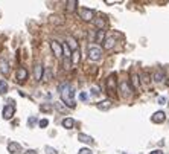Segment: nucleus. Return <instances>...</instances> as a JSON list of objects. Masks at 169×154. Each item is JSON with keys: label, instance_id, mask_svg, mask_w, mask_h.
Here are the masks:
<instances>
[{"label": "nucleus", "instance_id": "f704fd0d", "mask_svg": "<svg viewBox=\"0 0 169 154\" xmlns=\"http://www.w3.org/2000/svg\"><path fill=\"white\" fill-rule=\"evenodd\" d=\"M165 102H166V99H165L163 96H160V98H158V104H165Z\"/></svg>", "mask_w": 169, "mask_h": 154}, {"label": "nucleus", "instance_id": "5701e85b", "mask_svg": "<svg viewBox=\"0 0 169 154\" xmlns=\"http://www.w3.org/2000/svg\"><path fill=\"white\" fill-rule=\"evenodd\" d=\"M40 108H41V112H44V113H49V112H52V105L50 104H41L40 105Z\"/></svg>", "mask_w": 169, "mask_h": 154}, {"label": "nucleus", "instance_id": "423d86ee", "mask_svg": "<svg viewBox=\"0 0 169 154\" xmlns=\"http://www.w3.org/2000/svg\"><path fill=\"white\" fill-rule=\"evenodd\" d=\"M119 90H120V95H122L124 98H128V96H131L132 95V89L130 87V84L125 82V81L119 84Z\"/></svg>", "mask_w": 169, "mask_h": 154}, {"label": "nucleus", "instance_id": "6e6552de", "mask_svg": "<svg viewBox=\"0 0 169 154\" xmlns=\"http://www.w3.org/2000/svg\"><path fill=\"white\" fill-rule=\"evenodd\" d=\"M116 84H117L116 75H110V77H108V81H107V89H108L110 92H116V90H117Z\"/></svg>", "mask_w": 169, "mask_h": 154}, {"label": "nucleus", "instance_id": "a878e982", "mask_svg": "<svg viewBox=\"0 0 169 154\" xmlns=\"http://www.w3.org/2000/svg\"><path fill=\"white\" fill-rule=\"evenodd\" d=\"M132 82H134V87L139 89V77L137 75H132Z\"/></svg>", "mask_w": 169, "mask_h": 154}, {"label": "nucleus", "instance_id": "b1692460", "mask_svg": "<svg viewBox=\"0 0 169 154\" xmlns=\"http://www.w3.org/2000/svg\"><path fill=\"white\" fill-rule=\"evenodd\" d=\"M94 23H96V26L99 28V31H104V28H105V21H104V20H102V19H96Z\"/></svg>", "mask_w": 169, "mask_h": 154}, {"label": "nucleus", "instance_id": "6ab92c4d", "mask_svg": "<svg viewBox=\"0 0 169 154\" xmlns=\"http://www.w3.org/2000/svg\"><path fill=\"white\" fill-rule=\"evenodd\" d=\"M163 79H165V72H163V70L155 72V75H154V81H155V82H162Z\"/></svg>", "mask_w": 169, "mask_h": 154}, {"label": "nucleus", "instance_id": "7ed1b4c3", "mask_svg": "<svg viewBox=\"0 0 169 154\" xmlns=\"http://www.w3.org/2000/svg\"><path fill=\"white\" fill-rule=\"evenodd\" d=\"M11 104H8V105H5L3 107V112H2V116H3V119H11L12 116H14V113H15V105L12 104V101H9Z\"/></svg>", "mask_w": 169, "mask_h": 154}, {"label": "nucleus", "instance_id": "c9c22d12", "mask_svg": "<svg viewBox=\"0 0 169 154\" xmlns=\"http://www.w3.org/2000/svg\"><path fill=\"white\" fill-rule=\"evenodd\" d=\"M24 154H38V153L35 151V150H28V151H26Z\"/></svg>", "mask_w": 169, "mask_h": 154}, {"label": "nucleus", "instance_id": "cd10ccee", "mask_svg": "<svg viewBox=\"0 0 169 154\" xmlns=\"http://www.w3.org/2000/svg\"><path fill=\"white\" fill-rule=\"evenodd\" d=\"M35 122H37L35 116H31V117H29V121H28V125H29V127H32V125H34Z\"/></svg>", "mask_w": 169, "mask_h": 154}, {"label": "nucleus", "instance_id": "9d476101", "mask_svg": "<svg viewBox=\"0 0 169 154\" xmlns=\"http://www.w3.org/2000/svg\"><path fill=\"white\" fill-rule=\"evenodd\" d=\"M43 72H44V67H43V64H35V67H34V78L40 81L41 78H43Z\"/></svg>", "mask_w": 169, "mask_h": 154}, {"label": "nucleus", "instance_id": "72a5a7b5", "mask_svg": "<svg viewBox=\"0 0 169 154\" xmlns=\"http://www.w3.org/2000/svg\"><path fill=\"white\" fill-rule=\"evenodd\" d=\"M92 95H94V96L99 95V89H98V87H93V89H92Z\"/></svg>", "mask_w": 169, "mask_h": 154}, {"label": "nucleus", "instance_id": "4c0bfd02", "mask_svg": "<svg viewBox=\"0 0 169 154\" xmlns=\"http://www.w3.org/2000/svg\"><path fill=\"white\" fill-rule=\"evenodd\" d=\"M49 77H50V70H47V72H46V79H49Z\"/></svg>", "mask_w": 169, "mask_h": 154}, {"label": "nucleus", "instance_id": "c756f323", "mask_svg": "<svg viewBox=\"0 0 169 154\" xmlns=\"http://www.w3.org/2000/svg\"><path fill=\"white\" fill-rule=\"evenodd\" d=\"M78 154H93V153H92L89 148H81V150L78 151Z\"/></svg>", "mask_w": 169, "mask_h": 154}, {"label": "nucleus", "instance_id": "473e14b6", "mask_svg": "<svg viewBox=\"0 0 169 154\" xmlns=\"http://www.w3.org/2000/svg\"><path fill=\"white\" fill-rule=\"evenodd\" d=\"M55 107L58 108V110H59V112H64V110H66V108H64V107L61 105V102H56V104H55Z\"/></svg>", "mask_w": 169, "mask_h": 154}, {"label": "nucleus", "instance_id": "20e7f679", "mask_svg": "<svg viewBox=\"0 0 169 154\" xmlns=\"http://www.w3.org/2000/svg\"><path fill=\"white\" fill-rule=\"evenodd\" d=\"M79 17L84 20V21H93L94 11L93 9H89V8H82V9L79 11Z\"/></svg>", "mask_w": 169, "mask_h": 154}, {"label": "nucleus", "instance_id": "f257e3e1", "mask_svg": "<svg viewBox=\"0 0 169 154\" xmlns=\"http://www.w3.org/2000/svg\"><path fill=\"white\" fill-rule=\"evenodd\" d=\"M59 95H61V101L69 107V108H75V89L70 84H61L59 86Z\"/></svg>", "mask_w": 169, "mask_h": 154}, {"label": "nucleus", "instance_id": "7c9ffc66", "mask_svg": "<svg viewBox=\"0 0 169 154\" xmlns=\"http://www.w3.org/2000/svg\"><path fill=\"white\" fill-rule=\"evenodd\" d=\"M46 154H58L52 147H46Z\"/></svg>", "mask_w": 169, "mask_h": 154}, {"label": "nucleus", "instance_id": "c85d7f7f", "mask_svg": "<svg viewBox=\"0 0 169 154\" xmlns=\"http://www.w3.org/2000/svg\"><path fill=\"white\" fill-rule=\"evenodd\" d=\"M140 78H142V82H143V84H148V82H150V79H148V73H146V72H145Z\"/></svg>", "mask_w": 169, "mask_h": 154}, {"label": "nucleus", "instance_id": "4be33fe9", "mask_svg": "<svg viewBox=\"0 0 169 154\" xmlns=\"http://www.w3.org/2000/svg\"><path fill=\"white\" fill-rule=\"evenodd\" d=\"M105 40V31H98L96 34V43H104Z\"/></svg>", "mask_w": 169, "mask_h": 154}, {"label": "nucleus", "instance_id": "1a4fd4ad", "mask_svg": "<svg viewBox=\"0 0 169 154\" xmlns=\"http://www.w3.org/2000/svg\"><path fill=\"white\" fill-rule=\"evenodd\" d=\"M0 72L3 73V75H8L9 73V63H8V59L6 58H0Z\"/></svg>", "mask_w": 169, "mask_h": 154}, {"label": "nucleus", "instance_id": "0eeeda50", "mask_svg": "<svg viewBox=\"0 0 169 154\" xmlns=\"http://www.w3.org/2000/svg\"><path fill=\"white\" fill-rule=\"evenodd\" d=\"M26 78H28V70H26L24 67H19L17 72H15V79H17L19 82H24Z\"/></svg>", "mask_w": 169, "mask_h": 154}, {"label": "nucleus", "instance_id": "ddd939ff", "mask_svg": "<svg viewBox=\"0 0 169 154\" xmlns=\"http://www.w3.org/2000/svg\"><path fill=\"white\" fill-rule=\"evenodd\" d=\"M114 44H116V40L114 37H105L104 40V49H107V51H110L114 47Z\"/></svg>", "mask_w": 169, "mask_h": 154}, {"label": "nucleus", "instance_id": "2eb2a0df", "mask_svg": "<svg viewBox=\"0 0 169 154\" xmlns=\"http://www.w3.org/2000/svg\"><path fill=\"white\" fill-rule=\"evenodd\" d=\"M111 101L110 99H105V101H101V102H98V108L99 110H108V108H111Z\"/></svg>", "mask_w": 169, "mask_h": 154}, {"label": "nucleus", "instance_id": "e433bc0d", "mask_svg": "<svg viewBox=\"0 0 169 154\" xmlns=\"http://www.w3.org/2000/svg\"><path fill=\"white\" fill-rule=\"evenodd\" d=\"M151 154H163V151H160V150H155V151H151Z\"/></svg>", "mask_w": 169, "mask_h": 154}, {"label": "nucleus", "instance_id": "2f4dec72", "mask_svg": "<svg viewBox=\"0 0 169 154\" xmlns=\"http://www.w3.org/2000/svg\"><path fill=\"white\" fill-rule=\"evenodd\" d=\"M79 99H81V101H84V102H85V101H87V99H89V95H87V93H85V92H82V93H81V95H79Z\"/></svg>", "mask_w": 169, "mask_h": 154}, {"label": "nucleus", "instance_id": "bb28decb", "mask_svg": "<svg viewBox=\"0 0 169 154\" xmlns=\"http://www.w3.org/2000/svg\"><path fill=\"white\" fill-rule=\"evenodd\" d=\"M70 66H72L70 58H64V67H66V69H70Z\"/></svg>", "mask_w": 169, "mask_h": 154}, {"label": "nucleus", "instance_id": "4468645a", "mask_svg": "<svg viewBox=\"0 0 169 154\" xmlns=\"http://www.w3.org/2000/svg\"><path fill=\"white\" fill-rule=\"evenodd\" d=\"M63 127L67 128V130H72V128L75 127V119H72V117H64V119H63Z\"/></svg>", "mask_w": 169, "mask_h": 154}, {"label": "nucleus", "instance_id": "412c9836", "mask_svg": "<svg viewBox=\"0 0 169 154\" xmlns=\"http://www.w3.org/2000/svg\"><path fill=\"white\" fill-rule=\"evenodd\" d=\"M76 5H78L76 0H70V2H67V12H73V11L76 9Z\"/></svg>", "mask_w": 169, "mask_h": 154}, {"label": "nucleus", "instance_id": "39448f33", "mask_svg": "<svg viewBox=\"0 0 169 154\" xmlns=\"http://www.w3.org/2000/svg\"><path fill=\"white\" fill-rule=\"evenodd\" d=\"M50 49H52V52H54L55 57H58V58L63 57V44L58 43L56 40H52V41H50Z\"/></svg>", "mask_w": 169, "mask_h": 154}, {"label": "nucleus", "instance_id": "f8f14e48", "mask_svg": "<svg viewBox=\"0 0 169 154\" xmlns=\"http://www.w3.org/2000/svg\"><path fill=\"white\" fill-rule=\"evenodd\" d=\"M8 151H9L11 154L20 153V151H21V145L17 143V142H9V145H8Z\"/></svg>", "mask_w": 169, "mask_h": 154}, {"label": "nucleus", "instance_id": "dca6fc26", "mask_svg": "<svg viewBox=\"0 0 169 154\" xmlns=\"http://www.w3.org/2000/svg\"><path fill=\"white\" fill-rule=\"evenodd\" d=\"M78 139H79L81 142H85V143H93V139H92L90 136L84 134V133H79V134H78Z\"/></svg>", "mask_w": 169, "mask_h": 154}, {"label": "nucleus", "instance_id": "aec40b11", "mask_svg": "<svg viewBox=\"0 0 169 154\" xmlns=\"http://www.w3.org/2000/svg\"><path fill=\"white\" fill-rule=\"evenodd\" d=\"M8 92V82L5 79H0V95H5Z\"/></svg>", "mask_w": 169, "mask_h": 154}, {"label": "nucleus", "instance_id": "f3484780", "mask_svg": "<svg viewBox=\"0 0 169 154\" xmlns=\"http://www.w3.org/2000/svg\"><path fill=\"white\" fill-rule=\"evenodd\" d=\"M67 46H69V49H70V51H73V52L79 49V47H78V43H76L75 38H69V40H67Z\"/></svg>", "mask_w": 169, "mask_h": 154}, {"label": "nucleus", "instance_id": "f03ea898", "mask_svg": "<svg viewBox=\"0 0 169 154\" xmlns=\"http://www.w3.org/2000/svg\"><path fill=\"white\" fill-rule=\"evenodd\" d=\"M101 57H102L101 47H98V46H90V47H89V59H92V61H99Z\"/></svg>", "mask_w": 169, "mask_h": 154}, {"label": "nucleus", "instance_id": "393cba45", "mask_svg": "<svg viewBox=\"0 0 169 154\" xmlns=\"http://www.w3.org/2000/svg\"><path fill=\"white\" fill-rule=\"evenodd\" d=\"M47 125H49V121L47 119H41L40 121V128H46Z\"/></svg>", "mask_w": 169, "mask_h": 154}, {"label": "nucleus", "instance_id": "9b49d317", "mask_svg": "<svg viewBox=\"0 0 169 154\" xmlns=\"http://www.w3.org/2000/svg\"><path fill=\"white\" fill-rule=\"evenodd\" d=\"M152 122H155V124H162V122H165V119H166V115L163 113V112H157V113H154L152 115Z\"/></svg>", "mask_w": 169, "mask_h": 154}, {"label": "nucleus", "instance_id": "a211bd4d", "mask_svg": "<svg viewBox=\"0 0 169 154\" xmlns=\"http://www.w3.org/2000/svg\"><path fill=\"white\" fill-rule=\"evenodd\" d=\"M79 59H81V55H79V49H78L72 54V66H76L79 63Z\"/></svg>", "mask_w": 169, "mask_h": 154}]
</instances>
